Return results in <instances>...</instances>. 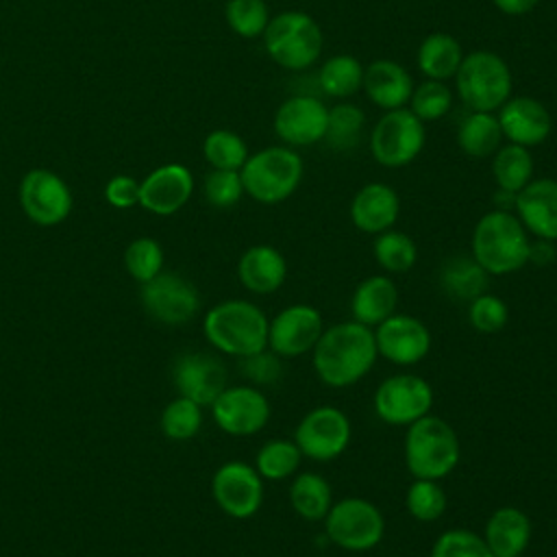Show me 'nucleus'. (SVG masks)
<instances>
[{"mask_svg": "<svg viewBox=\"0 0 557 557\" xmlns=\"http://www.w3.org/2000/svg\"><path fill=\"white\" fill-rule=\"evenodd\" d=\"M379 359L374 331L355 322L324 326L311 350V368L326 387L344 389L366 379Z\"/></svg>", "mask_w": 557, "mask_h": 557, "instance_id": "nucleus-1", "label": "nucleus"}, {"mask_svg": "<svg viewBox=\"0 0 557 557\" xmlns=\"http://www.w3.org/2000/svg\"><path fill=\"white\" fill-rule=\"evenodd\" d=\"M529 248L531 235L513 211L492 209L472 228L470 255L490 276L520 272L529 263Z\"/></svg>", "mask_w": 557, "mask_h": 557, "instance_id": "nucleus-2", "label": "nucleus"}, {"mask_svg": "<svg viewBox=\"0 0 557 557\" xmlns=\"http://www.w3.org/2000/svg\"><path fill=\"white\" fill-rule=\"evenodd\" d=\"M270 320L261 307L244 298H228L213 305L202 320L207 342L222 355L248 357L268 348Z\"/></svg>", "mask_w": 557, "mask_h": 557, "instance_id": "nucleus-3", "label": "nucleus"}, {"mask_svg": "<svg viewBox=\"0 0 557 557\" xmlns=\"http://www.w3.org/2000/svg\"><path fill=\"white\" fill-rule=\"evenodd\" d=\"M405 466L413 479H446L461 461V442L457 431L440 416L426 413L407 426Z\"/></svg>", "mask_w": 557, "mask_h": 557, "instance_id": "nucleus-4", "label": "nucleus"}, {"mask_svg": "<svg viewBox=\"0 0 557 557\" xmlns=\"http://www.w3.org/2000/svg\"><path fill=\"white\" fill-rule=\"evenodd\" d=\"M244 194L261 205H278L287 200L305 176L302 157L289 146H268L248 154L239 170Z\"/></svg>", "mask_w": 557, "mask_h": 557, "instance_id": "nucleus-5", "label": "nucleus"}, {"mask_svg": "<svg viewBox=\"0 0 557 557\" xmlns=\"http://www.w3.org/2000/svg\"><path fill=\"white\" fill-rule=\"evenodd\" d=\"M261 37L268 57L292 72L311 67L320 59L324 46L320 24L305 11H283L272 15Z\"/></svg>", "mask_w": 557, "mask_h": 557, "instance_id": "nucleus-6", "label": "nucleus"}, {"mask_svg": "<svg viewBox=\"0 0 557 557\" xmlns=\"http://www.w3.org/2000/svg\"><path fill=\"white\" fill-rule=\"evenodd\" d=\"M455 87L470 111L496 113L511 98L513 76L503 57L490 50H474L463 54Z\"/></svg>", "mask_w": 557, "mask_h": 557, "instance_id": "nucleus-7", "label": "nucleus"}, {"mask_svg": "<svg viewBox=\"0 0 557 557\" xmlns=\"http://www.w3.org/2000/svg\"><path fill=\"white\" fill-rule=\"evenodd\" d=\"M322 522L326 540L348 553H368L376 548L385 535L383 511L361 496L333 500Z\"/></svg>", "mask_w": 557, "mask_h": 557, "instance_id": "nucleus-8", "label": "nucleus"}, {"mask_svg": "<svg viewBox=\"0 0 557 557\" xmlns=\"http://www.w3.org/2000/svg\"><path fill=\"white\" fill-rule=\"evenodd\" d=\"M426 128L409 107L385 111L370 133V152L383 168L409 165L424 148Z\"/></svg>", "mask_w": 557, "mask_h": 557, "instance_id": "nucleus-9", "label": "nucleus"}, {"mask_svg": "<svg viewBox=\"0 0 557 557\" xmlns=\"http://www.w3.org/2000/svg\"><path fill=\"white\" fill-rule=\"evenodd\" d=\"M292 440L305 459L326 463L344 455L352 440V424L339 407L318 405L300 418Z\"/></svg>", "mask_w": 557, "mask_h": 557, "instance_id": "nucleus-10", "label": "nucleus"}, {"mask_svg": "<svg viewBox=\"0 0 557 557\" xmlns=\"http://www.w3.org/2000/svg\"><path fill=\"white\" fill-rule=\"evenodd\" d=\"M435 394L426 379L409 372L383 379L372 396L374 413L389 426H409L431 413Z\"/></svg>", "mask_w": 557, "mask_h": 557, "instance_id": "nucleus-11", "label": "nucleus"}, {"mask_svg": "<svg viewBox=\"0 0 557 557\" xmlns=\"http://www.w3.org/2000/svg\"><path fill=\"white\" fill-rule=\"evenodd\" d=\"M209 407L218 429L233 437L261 433L272 416L270 398L255 385H226Z\"/></svg>", "mask_w": 557, "mask_h": 557, "instance_id": "nucleus-12", "label": "nucleus"}, {"mask_svg": "<svg viewBox=\"0 0 557 557\" xmlns=\"http://www.w3.org/2000/svg\"><path fill=\"white\" fill-rule=\"evenodd\" d=\"M211 496L228 518L248 520L263 505V479L252 463L233 459L213 472Z\"/></svg>", "mask_w": 557, "mask_h": 557, "instance_id": "nucleus-13", "label": "nucleus"}, {"mask_svg": "<svg viewBox=\"0 0 557 557\" xmlns=\"http://www.w3.org/2000/svg\"><path fill=\"white\" fill-rule=\"evenodd\" d=\"M20 205L37 226H57L72 211V191L67 183L46 168L28 170L20 181Z\"/></svg>", "mask_w": 557, "mask_h": 557, "instance_id": "nucleus-14", "label": "nucleus"}, {"mask_svg": "<svg viewBox=\"0 0 557 557\" xmlns=\"http://www.w3.org/2000/svg\"><path fill=\"white\" fill-rule=\"evenodd\" d=\"M324 331L320 309L307 302H294L281 309L268 326V348L281 359H296L313 350Z\"/></svg>", "mask_w": 557, "mask_h": 557, "instance_id": "nucleus-15", "label": "nucleus"}, {"mask_svg": "<svg viewBox=\"0 0 557 557\" xmlns=\"http://www.w3.org/2000/svg\"><path fill=\"white\" fill-rule=\"evenodd\" d=\"M141 302L150 318L168 324H187L200 309V294L191 281L174 272H159L141 285Z\"/></svg>", "mask_w": 557, "mask_h": 557, "instance_id": "nucleus-16", "label": "nucleus"}, {"mask_svg": "<svg viewBox=\"0 0 557 557\" xmlns=\"http://www.w3.org/2000/svg\"><path fill=\"white\" fill-rule=\"evenodd\" d=\"M372 331H374L379 357H383L394 366L411 368L424 361L431 352V344H433L431 331L416 315L392 313Z\"/></svg>", "mask_w": 557, "mask_h": 557, "instance_id": "nucleus-17", "label": "nucleus"}, {"mask_svg": "<svg viewBox=\"0 0 557 557\" xmlns=\"http://www.w3.org/2000/svg\"><path fill=\"white\" fill-rule=\"evenodd\" d=\"M326 122V104L313 96L298 94L278 104L274 113V133L289 148L313 146L324 139Z\"/></svg>", "mask_w": 557, "mask_h": 557, "instance_id": "nucleus-18", "label": "nucleus"}, {"mask_svg": "<svg viewBox=\"0 0 557 557\" xmlns=\"http://www.w3.org/2000/svg\"><path fill=\"white\" fill-rule=\"evenodd\" d=\"M172 381L178 396H185L200 407H209L228 385L226 366L209 352H185L174 361Z\"/></svg>", "mask_w": 557, "mask_h": 557, "instance_id": "nucleus-19", "label": "nucleus"}, {"mask_svg": "<svg viewBox=\"0 0 557 557\" xmlns=\"http://www.w3.org/2000/svg\"><path fill=\"white\" fill-rule=\"evenodd\" d=\"M194 194V176L183 163H163L139 181V205L154 215L181 211Z\"/></svg>", "mask_w": 557, "mask_h": 557, "instance_id": "nucleus-20", "label": "nucleus"}, {"mask_svg": "<svg viewBox=\"0 0 557 557\" xmlns=\"http://www.w3.org/2000/svg\"><path fill=\"white\" fill-rule=\"evenodd\" d=\"M503 139L524 148L544 144L553 131V117L548 109L531 96H511L496 111Z\"/></svg>", "mask_w": 557, "mask_h": 557, "instance_id": "nucleus-21", "label": "nucleus"}, {"mask_svg": "<svg viewBox=\"0 0 557 557\" xmlns=\"http://www.w3.org/2000/svg\"><path fill=\"white\" fill-rule=\"evenodd\" d=\"M513 213L531 237L557 242V181L531 178L516 194Z\"/></svg>", "mask_w": 557, "mask_h": 557, "instance_id": "nucleus-22", "label": "nucleus"}, {"mask_svg": "<svg viewBox=\"0 0 557 557\" xmlns=\"http://www.w3.org/2000/svg\"><path fill=\"white\" fill-rule=\"evenodd\" d=\"M348 215L361 233L379 235L394 228L400 215V198L387 183H368L352 196Z\"/></svg>", "mask_w": 557, "mask_h": 557, "instance_id": "nucleus-23", "label": "nucleus"}, {"mask_svg": "<svg viewBox=\"0 0 557 557\" xmlns=\"http://www.w3.org/2000/svg\"><path fill=\"white\" fill-rule=\"evenodd\" d=\"M237 278L250 294H274L287 281V259L278 248L270 244L250 246L237 261Z\"/></svg>", "mask_w": 557, "mask_h": 557, "instance_id": "nucleus-24", "label": "nucleus"}, {"mask_svg": "<svg viewBox=\"0 0 557 557\" xmlns=\"http://www.w3.org/2000/svg\"><path fill=\"white\" fill-rule=\"evenodd\" d=\"M531 518L513 505H503L490 513L483 527V542L494 557H522L531 544Z\"/></svg>", "mask_w": 557, "mask_h": 557, "instance_id": "nucleus-25", "label": "nucleus"}, {"mask_svg": "<svg viewBox=\"0 0 557 557\" xmlns=\"http://www.w3.org/2000/svg\"><path fill=\"white\" fill-rule=\"evenodd\" d=\"M361 89L376 107H381L383 111H392L407 107L413 91V78L405 65L392 59H376L368 67H363Z\"/></svg>", "mask_w": 557, "mask_h": 557, "instance_id": "nucleus-26", "label": "nucleus"}, {"mask_svg": "<svg viewBox=\"0 0 557 557\" xmlns=\"http://www.w3.org/2000/svg\"><path fill=\"white\" fill-rule=\"evenodd\" d=\"M398 307V287L389 274H372L357 283L350 296V315L363 326H379Z\"/></svg>", "mask_w": 557, "mask_h": 557, "instance_id": "nucleus-27", "label": "nucleus"}, {"mask_svg": "<svg viewBox=\"0 0 557 557\" xmlns=\"http://www.w3.org/2000/svg\"><path fill=\"white\" fill-rule=\"evenodd\" d=\"M490 278L492 276L472 259V255H453L440 268V287L457 302H470L485 294Z\"/></svg>", "mask_w": 557, "mask_h": 557, "instance_id": "nucleus-28", "label": "nucleus"}, {"mask_svg": "<svg viewBox=\"0 0 557 557\" xmlns=\"http://www.w3.org/2000/svg\"><path fill=\"white\" fill-rule=\"evenodd\" d=\"M294 513L307 522H322L333 505L331 483L313 470L296 472L287 490Z\"/></svg>", "mask_w": 557, "mask_h": 557, "instance_id": "nucleus-29", "label": "nucleus"}, {"mask_svg": "<svg viewBox=\"0 0 557 557\" xmlns=\"http://www.w3.org/2000/svg\"><path fill=\"white\" fill-rule=\"evenodd\" d=\"M463 59L461 44L448 33H431L422 39L418 48V70L431 81L455 78Z\"/></svg>", "mask_w": 557, "mask_h": 557, "instance_id": "nucleus-30", "label": "nucleus"}, {"mask_svg": "<svg viewBox=\"0 0 557 557\" xmlns=\"http://www.w3.org/2000/svg\"><path fill=\"white\" fill-rule=\"evenodd\" d=\"M457 144L461 152L472 159L492 157L503 146V131L496 113L470 111L457 128Z\"/></svg>", "mask_w": 557, "mask_h": 557, "instance_id": "nucleus-31", "label": "nucleus"}, {"mask_svg": "<svg viewBox=\"0 0 557 557\" xmlns=\"http://www.w3.org/2000/svg\"><path fill=\"white\" fill-rule=\"evenodd\" d=\"M302 459L305 457L294 440L272 437L261 444V448L255 455L252 466L263 481L278 483V481L292 479L298 472Z\"/></svg>", "mask_w": 557, "mask_h": 557, "instance_id": "nucleus-32", "label": "nucleus"}, {"mask_svg": "<svg viewBox=\"0 0 557 557\" xmlns=\"http://www.w3.org/2000/svg\"><path fill=\"white\" fill-rule=\"evenodd\" d=\"M492 157V176L498 189L518 194L533 178V157L529 148L507 141Z\"/></svg>", "mask_w": 557, "mask_h": 557, "instance_id": "nucleus-33", "label": "nucleus"}, {"mask_svg": "<svg viewBox=\"0 0 557 557\" xmlns=\"http://www.w3.org/2000/svg\"><path fill=\"white\" fill-rule=\"evenodd\" d=\"M318 83L331 98H350L363 87V65L352 54L329 57L318 72Z\"/></svg>", "mask_w": 557, "mask_h": 557, "instance_id": "nucleus-34", "label": "nucleus"}, {"mask_svg": "<svg viewBox=\"0 0 557 557\" xmlns=\"http://www.w3.org/2000/svg\"><path fill=\"white\" fill-rule=\"evenodd\" d=\"M372 255H374V261L379 263V268L385 274L394 276V274H405L416 265L418 246L407 233L387 228V231L374 235Z\"/></svg>", "mask_w": 557, "mask_h": 557, "instance_id": "nucleus-35", "label": "nucleus"}, {"mask_svg": "<svg viewBox=\"0 0 557 557\" xmlns=\"http://www.w3.org/2000/svg\"><path fill=\"white\" fill-rule=\"evenodd\" d=\"M363 128H366V113L357 104L342 102V104H335L333 109H329L324 141L333 150L346 152V150H352L361 141Z\"/></svg>", "mask_w": 557, "mask_h": 557, "instance_id": "nucleus-36", "label": "nucleus"}, {"mask_svg": "<svg viewBox=\"0 0 557 557\" xmlns=\"http://www.w3.org/2000/svg\"><path fill=\"white\" fill-rule=\"evenodd\" d=\"M202 154L211 170H242L248 159V146L237 133L218 128L205 137Z\"/></svg>", "mask_w": 557, "mask_h": 557, "instance_id": "nucleus-37", "label": "nucleus"}, {"mask_svg": "<svg viewBox=\"0 0 557 557\" xmlns=\"http://www.w3.org/2000/svg\"><path fill=\"white\" fill-rule=\"evenodd\" d=\"M446 492L440 481L413 479L405 492V507L418 522H435L446 511Z\"/></svg>", "mask_w": 557, "mask_h": 557, "instance_id": "nucleus-38", "label": "nucleus"}, {"mask_svg": "<svg viewBox=\"0 0 557 557\" xmlns=\"http://www.w3.org/2000/svg\"><path fill=\"white\" fill-rule=\"evenodd\" d=\"M159 422L165 437L176 442L191 440L202 426V407L185 396H176L163 407Z\"/></svg>", "mask_w": 557, "mask_h": 557, "instance_id": "nucleus-39", "label": "nucleus"}, {"mask_svg": "<svg viewBox=\"0 0 557 557\" xmlns=\"http://www.w3.org/2000/svg\"><path fill=\"white\" fill-rule=\"evenodd\" d=\"M407 104H409V111L424 124L435 122L450 111L453 91L444 81L426 78L424 83L413 85V91Z\"/></svg>", "mask_w": 557, "mask_h": 557, "instance_id": "nucleus-40", "label": "nucleus"}, {"mask_svg": "<svg viewBox=\"0 0 557 557\" xmlns=\"http://www.w3.org/2000/svg\"><path fill=\"white\" fill-rule=\"evenodd\" d=\"M224 15L228 28L244 39L261 37L272 17L265 0H228Z\"/></svg>", "mask_w": 557, "mask_h": 557, "instance_id": "nucleus-41", "label": "nucleus"}, {"mask_svg": "<svg viewBox=\"0 0 557 557\" xmlns=\"http://www.w3.org/2000/svg\"><path fill=\"white\" fill-rule=\"evenodd\" d=\"M126 272L137 283H148L159 272H163V248L152 237H137L124 250Z\"/></svg>", "mask_w": 557, "mask_h": 557, "instance_id": "nucleus-42", "label": "nucleus"}, {"mask_svg": "<svg viewBox=\"0 0 557 557\" xmlns=\"http://www.w3.org/2000/svg\"><path fill=\"white\" fill-rule=\"evenodd\" d=\"M429 557H494L483 537L463 527H453L440 533L431 546Z\"/></svg>", "mask_w": 557, "mask_h": 557, "instance_id": "nucleus-43", "label": "nucleus"}, {"mask_svg": "<svg viewBox=\"0 0 557 557\" xmlns=\"http://www.w3.org/2000/svg\"><path fill=\"white\" fill-rule=\"evenodd\" d=\"M468 322L479 333H498L509 322V307L500 296L485 292L468 302Z\"/></svg>", "mask_w": 557, "mask_h": 557, "instance_id": "nucleus-44", "label": "nucleus"}, {"mask_svg": "<svg viewBox=\"0 0 557 557\" xmlns=\"http://www.w3.org/2000/svg\"><path fill=\"white\" fill-rule=\"evenodd\" d=\"M205 198L215 209H231L244 196L239 170H211L202 183Z\"/></svg>", "mask_w": 557, "mask_h": 557, "instance_id": "nucleus-45", "label": "nucleus"}, {"mask_svg": "<svg viewBox=\"0 0 557 557\" xmlns=\"http://www.w3.org/2000/svg\"><path fill=\"white\" fill-rule=\"evenodd\" d=\"M239 370L250 381V385L268 387V385H276L283 379V359L270 348H263L259 352L242 357Z\"/></svg>", "mask_w": 557, "mask_h": 557, "instance_id": "nucleus-46", "label": "nucleus"}, {"mask_svg": "<svg viewBox=\"0 0 557 557\" xmlns=\"http://www.w3.org/2000/svg\"><path fill=\"white\" fill-rule=\"evenodd\" d=\"M104 200L115 209L139 205V181L128 174H115L104 185Z\"/></svg>", "mask_w": 557, "mask_h": 557, "instance_id": "nucleus-47", "label": "nucleus"}, {"mask_svg": "<svg viewBox=\"0 0 557 557\" xmlns=\"http://www.w3.org/2000/svg\"><path fill=\"white\" fill-rule=\"evenodd\" d=\"M557 257V248H555V242H548V239H535L531 237V248H529V263L537 265V268H544L548 263H553Z\"/></svg>", "mask_w": 557, "mask_h": 557, "instance_id": "nucleus-48", "label": "nucleus"}, {"mask_svg": "<svg viewBox=\"0 0 557 557\" xmlns=\"http://www.w3.org/2000/svg\"><path fill=\"white\" fill-rule=\"evenodd\" d=\"M492 2L500 13L513 15V17L529 13L540 4V0H492Z\"/></svg>", "mask_w": 557, "mask_h": 557, "instance_id": "nucleus-49", "label": "nucleus"}]
</instances>
